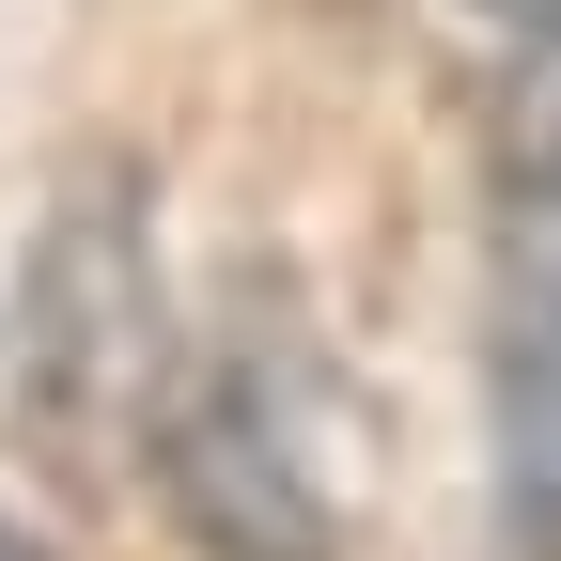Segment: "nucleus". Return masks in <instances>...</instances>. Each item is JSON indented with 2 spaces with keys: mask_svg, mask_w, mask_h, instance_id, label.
I'll return each mask as SVG.
<instances>
[{
  "mask_svg": "<svg viewBox=\"0 0 561 561\" xmlns=\"http://www.w3.org/2000/svg\"><path fill=\"white\" fill-rule=\"evenodd\" d=\"M157 500L203 561H343V483H328V405L280 328H219L203 359L157 375Z\"/></svg>",
  "mask_w": 561,
  "mask_h": 561,
  "instance_id": "nucleus-1",
  "label": "nucleus"
},
{
  "mask_svg": "<svg viewBox=\"0 0 561 561\" xmlns=\"http://www.w3.org/2000/svg\"><path fill=\"white\" fill-rule=\"evenodd\" d=\"M16 421L62 453V468H110L140 421H157V375H172V328H157V219H140L125 172H79L47 203V234L16 265Z\"/></svg>",
  "mask_w": 561,
  "mask_h": 561,
  "instance_id": "nucleus-2",
  "label": "nucleus"
},
{
  "mask_svg": "<svg viewBox=\"0 0 561 561\" xmlns=\"http://www.w3.org/2000/svg\"><path fill=\"white\" fill-rule=\"evenodd\" d=\"M483 405H500V515L561 561V172H515V203H500Z\"/></svg>",
  "mask_w": 561,
  "mask_h": 561,
  "instance_id": "nucleus-3",
  "label": "nucleus"
},
{
  "mask_svg": "<svg viewBox=\"0 0 561 561\" xmlns=\"http://www.w3.org/2000/svg\"><path fill=\"white\" fill-rule=\"evenodd\" d=\"M483 16H500L515 47H561V0H483Z\"/></svg>",
  "mask_w": 561,
  "mask_h": 561,
  "instance_id": "nucleus-4",
  "label": "nucleus"
},
{
  "mask_svg": "<svg viewBox=\"0 0 561 561\" xmlns=\"http://www.w3.org/2000/svg\"><path fill=\"white\" fill-rule=\"evenodd\" d=\"M0 561H47V546H32V530H16V515H0Z\"/></svg>",
  "mask_w": 561,
  "mask_h": 561,
  "instance_id": "nucleus-5",
  "label": "nucleus"
}]
</instances>
